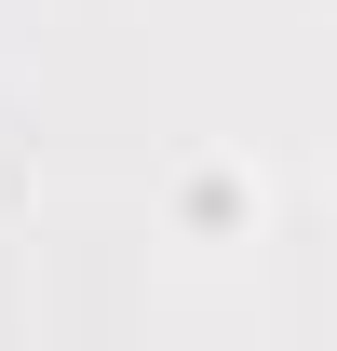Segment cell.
Listing matches in <instances>:
<instances>
[{
    "label": "cell",
    "mask_w": 337,
    "mask_h": 351,
    "mask_svg": "<svg viewBox=\"0 0 337 351\" xmlns=\"http://www.w3.org/2000/svg\"><path fill=\"white\" fill-rule=\"evenodd\" d=\"M243 217V176H189V230H229Z\"/></svg>",
    "instance_id": "1"
}]
</instances>
